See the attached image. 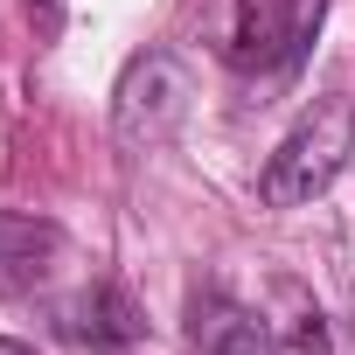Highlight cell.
<instances>
[{
	"label": "cell",
	"mask_w": 355,
	"mask_h": 355,
	"mask_svg": "<svg viewBox=\"0 0 355 355\" xmlns=\"http://www.w3.org/2000/svg\"><path fill=\"white\" fill-rule=\"evenodd\" d=\"M327 0H237L223 28V63L244 77H286L313 49Z\"/></svg>",
	"instance_id": "3957f363"
},
{
	"label": "cell",
	"mask_w": 355,
	"mask_h": 355,
	"mask_svg": "<svg viewBox=\"0 0 355 355\" xmlns=\"http://www.w3.org/2000/svg\"><path fill=\"white\" fill-rule=\"evenodd\" d=\"M56 230L49 223H28V216H8L0 209V258H28V251H49Z\"/></svg>",
	"instance_id": "8992f818"
},
{
	"label": "cell",
	"mask_w": 355,
	"mask_h": 355,
	"mask_svg": "<svg viewBox=\"0 0 355 355\" xmlns=\"http://www.w3.org/2000/svg\"><path fill=\"white\" fill-rule=\"evenodd\" d=\"M189 341H196L202 355H272V327H265L251 306L223 300V293H202V300L189 306Z\"/></svg>",
	"instance_id": "5b68a950"
},
{
	"label": "cell",
	"mask_w": 355,
	"mask_h": 355,
	"mask_svg": "<svg viewBox=\"0 0 355 355\" xmlns=\"http://www.w3.org/2000/svg\"><path fill=\"white\" fill-rule=\"evenodd\" d=\"M348 153H355V98H320V105L279 139V153L265 160L258 196H265L272 209H300V202H313V196L334 189V174L348 167Z\"/></svg>",
	"instance_id": "6da1fadb"
},
{
	"label": "cell",
	"mask_w": 355,
	"mask_h": 355,
	"mask_svg": "<svg viewBox=\"0 0 355 355\" xmlns=\"http://www.w3.org/2000/svg\"><path fill=\"white\" fill-rule=\"evenodd\" d=\"M56 327H63V341H84V348H132V341H146V313H139V300L125 286H91V293L63 300Z\"/></svg>",
	"instance_id": "277c9868"
},
{
	"label": "cell",
	"mask_w": 355,
	"mask_h": 355,
	"mask_svg": "<svg viewBox=\"0 0 355 355\" xmlns=\"http://www.w3.org/2000/svg\"><path fill=\"white\" fill-rule=\"evenodd\" d=\"M189 112H196V70L174 49H139L119 70V91H112V132H119V146H132V153L167 146L174 132L189 125Z\"/></svg>",
	"instance_id": "7a4b0ae2"
},
{
	"label": "cell",
	"mask_w": 355,
	"mask_h": 355,
	"mask_svg": "<svg viewBox=\"0 0 355 355\" xmlns=\"http://www.w3.org/2000/svg\"><path fill=\"white\" fill-rule=\"evenodd\" d=\"M0 355H35L28 341H15V334H0Z\"/></svg>",
	"instance_id": "52a82bcc"
},
{
	"label": "cell",
	"mask_w": 355,
	"mask_h": 355,
	"mask_svg": "<svg viewBox=\"0 0 355 355\" xmlns=\"http://www.w3.org/2000/svg\"><path fill=\"white\" fill-rule=\"evenodd\" d=\"M28 8H42V15H49V8H56V0H28Z\"/></svg>",
	"instance_id": "ba28073f"
}]
</instances>
